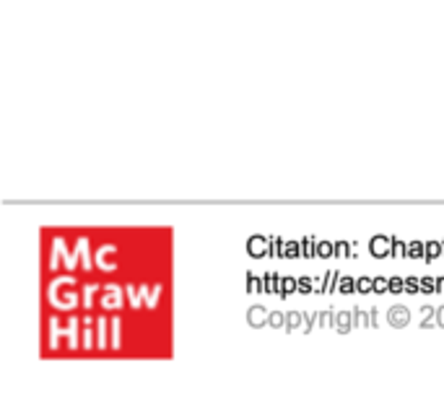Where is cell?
<instances>
[{"mask_svg":"<svg viewBox=\"0 0 444 399\" xmlns=\"http://www.w3.org/2000/svg\"><path fill=\"white\" fill-rule=\"evenodd\" d=\"M268 246H270V239L262 236V234H254V236H250V241H247V252H250V257H254V259L265 257Z\"/></svg>","mask_w":444,"mask_h":399,"instance_id":"obj_1","label":"cell"},{"mask_svg":"<svg viewBox=\"0 0 444 399\" xmlns=\"http://www.w3.org/2000/svg\"><path fill=\"white\" fill-rule=\"evenodd\" d=\"M369 249L377 259H384V257H392V239L390 236H374L369 241Z\"/></svg>","mask_w":444,"mask_h":399,"instance_id":"obj_2","label":"cell"},{"mask_svg":"<svg viewBox=\"0 0 444 399\" xmlns=\"http://www.w3.org/2000/svg\"><path fill=\"white\" fill-rule=\"evenodd\" d=\"M281 280H283V275H278V272H268V275H262V290L265 293H278L281 296Z\"/></svg>","mask_w":444,"mask_h":399,"instance_id":"obj_3","label":"cell"},{"mask_svg":"<svg viewBox=\"0 0 444 399\" xmlns=\"http://www.w3.org/2000/svg\"><path fill=\"white\" fill-rule=\"evenodd\" d=\"M283 259H299L301 257V241H283Z\"/></svg>","mask_w":444,"mask_h":399,"instance_id":"obj_4","label":"cell"},{"mask_svg":"<svg viewBox=\"0 0 444 399\" xmlns=\"http://www.w3.org/2000/svg\"><path fill=\"white\" fill-rule=\"evenodd\" d=\"M439 257H444V241H429V244H426V259L423 262H434V259H439Z\"/></svg>","mask_w":444,"mask_h":399,"instance_id":"obj_5","label":"cell"},{"mask_svg":"<svg viewBox=\"0 0 444 399\" xmlns=\"http://www.w3.org/2000/svg\"><path fill=\"white\" fill-rule=\"evenodd\" d=\"M405 257L408 259H426V244H421V241H410L408 249H405Z\"/></svg>","mask_w":444,"mask_h":399,"instance_id":"obj_6","label":"cell"},{"mask_svg":"<svg viewBox=\"0 0 444 399\" xmlns=\"http://www.w3.org/2000/svg\"><path fill=\"white\" fill-rule=\"evenodd\" d=\"M390 324H395V327L408 324V309H402V306H395V309H390Z\"/></svg>","mask_w":444,"mask_h":399,"instance_id":"obj_7","label":"cell"},{"mask_svg":"<svg viewBox=\"0 0 444 399\" xmlns=\"http://www.w3.org/2000/svg\"><path fill=\"white\" fill-rule=\"evenodd\" d=\"M301 257H307V259L317 257V241L312 239V236H304L301 239Z\"/></svg>","mask_w":444,"mask_h":399,"instance_id":"obj_8","label":"cell"},{"mask_svg":"<svg viewBox=\"0 0 444 399\" xmlns=\"http://www.w3.org/2000/svg\"><path fill=\"white\" fill-rule=\"evenodd\" d=\"M294 290H299V280H296V278H289V275H283V280H281V298L291 296Z\"/></svg>","mask_w":444,"mask_h":399,"instance_id":"obj_9","label":"cell"},{"mask_svg":"<svg viewBox=\"0 0 444 399\" xmlns=\"http://www.w3.org/2000/svg\"><path fill=\"white\" fill-rule=\"evenodd\" d=\"M265 309L262 306H254V309H250V324L252 327H260V324H265Z\"/></svg>","mask_w":444,"mask_h":399,"instance_id":"obj_10","label":"cell"},{"mask_svg":"<svg viewBox=\"0 0 444 399\" xmlns=\"http://www.w3.org/2000/svg\"><path fill=\"white\" fill-rule=\"evenodd\" d=\"M335 252V246L330 244V241H317V257L319 259H330Z\"/></svg>","mask_w":444,"mask_h":399,"instance_id":"obj_11","label":"cell"},{"mask_svg":"<svg viewBox=\"0 0 444 399\" xmlns=\"http://www.w3.org/2000/svg\"><path fill=\"white\" fill-rule=\"evenodd\" d=\"M338 280H340L338 272H325V285H322V290H325V293H330V290L338 285Z\"/></svg>","mask_w":444,"mask_h":399,"instance_id":"obj_12","label":"cell"},{"mask_svg":"<svg viewBox=\"0 0 444 399\" xmlns=\"http://www.w3.org/2000/svg\"><path fill=\"white\" fill-rule=\"evenodd\" d=\"M405 290V278H400V275H395V278H390V293H402Z\"/></svg>","mask_w":444,"mask_h":399,"instance_id":"obj_13","label":"cell"},{"mask_svg":"<svg viewBox=\"0 0 444 399\" xmlns=\"http://www.w3.org/2000/svg\"><path fill=\"white\" fill-rule=\"evenodd\" d=\"M281 252H283V241L278 236H273L270 239V246H268V254L270 257H281Z\"/></svg>","mask_w":444,"mask_h":399,"instance_id":"obj_14","label":"cell"},{"mask_svg":"<svg viewBox=\"0 0 444 399\" xmlns=\"http://www.w3.org/2000/svg\"><path fill=\"white\" fill-rule=\"evenodd\" d=\"M418 290H421V280L416 275H408L405 278V293H418Z\"/></svg>","mask_w":444,"mask_h":399,"instance_id":"obj_15","label":"cell"},{"mask_svg":"<svg viewBox=\"0 0 444 399\" xmlns=\"http://www.w3.org/2000/svg\"><path fill=\"white\" fill-rule=\"evenodd\" d=\"M335 257H340V259L351 257V244L348 241H338V244H335Z\"/></svg>","mask_w":444,"mask_h":399,"instance_id":"obj_16","label":"cell"},{"mask_svg":"<svg viewBox=\"0 0 444 399\" xmlns=\"http://www.w3.org/2000/svg\"><path fill=\"white\" fill-rule=\"evenodd\" d=\"M356 290H361V293H369V290H374V280H372V278H359V280H356Z\"/></svg>","mask_w":444,"mask_h":399,"instance_id":"obj_17","label":"cell"},{"mask_svg":"<svg viewBox=\"0 0 444 399\" xmlns=\"http://www.w3.org/2000/svg\"><path fill=\"white\" fill-rule=\"evenodd\" d=\"M338 290H340V293H353V290H356V282H353L351 278H340L338 280Z\"/></svg>","mask_w":444,"mask_h":399,"instance_id":"obj_18","label":"cell"},{"mask_svg":"<svg viewBox=\"0 0 444 399\" xmlns=\"http://www.w3.org/2000/svg\"><path fill=\"white\" fill-rule=\"evenodd\" d=\"M351 319H353V314H345V311H343V314H338V317H335V321H338V329H340V332H345V329L351 327Z\"/></svg>","mask_w":444,"mask_h":399,"instance_id":"obj_19","label":"cell"},{"mask_svg":"<svg viewBox=\"0 0 444 399\" xmlns=\"http://www.w3.org/2000/svg\"><path fill=\"white\" fill-rule=\"evenodd\" d=\"M408 244H402L400 239H392V257H405Z\"/></svg>","mask_w":444,"mask_h":399,"instance_id":"obj_20","label":"cell"},{"mask_svg":"<svg viewBox=\"0 0 444 399\" xmlns=\"http://www.w3.org/2000/svg\"><path fill=\"white\" fill-rule=\"evenodd\" d=\"M247 290H252V293H260V290H262V282H260L257 275H250V278H247Z\"/></svg>","mask_w":444,"mask_h":399,"instance_id":"obj_21","label":"cell"},{"mask_svg":"<svg viewBox=\"0 0 444 399\" xmlns=\"http://www.w3.org/2000/svg\"><path fill=\"white\" fill-rule=\"evenodd\" d=\"M312 288H315V280L312 278H299V293H312Z\"/></svg>","mask_w":444,"mask_h":399,"instance_id":"obj_22","label":"cell"},{"mask_svg":"<svg viewBox=\"0 0 444 399\" xmlns=\"http://www.w3.org/2000/svg\"><path fill=\"white\" fill-rule=\"evenodd\" d=\"M374 290H377V293H384V290H390V280H387V278H374Z\"/></svg>","mask_w":444,"mask_h":399,"instance_id":"obj_23","label":"cell"},{"mask_svg":"<svg viewBox=\"0 0 444 399\" xmlns=\"http://www.w3.org/2000/svg\"><path fill=\"white\" fill-rule=\"evenodd\" d=\"M299 321H301V314H296V311H291V314H286V327H299Z\"/></svg>","mask_w":444,"mask_h":399,"instance_id":"obj_24","label":"cell"},{"mask_svg":"<svg viewBox=\"0 0 444 399\" xmlns=\"http://www.w3.org/2000/svg\"><path fill=\"white\" fill-rule=\"evenodd\" d=\"M421 290H423V293H431V290H437V280H434V278H423V280H421Z\"/></svg>","mask_w":444,"mask_h":399,"instance_id":"obj_25","label":"cell"},{"mask_svg":"<svg viewBox=\"0 0 444 399\" xmlns=\"http://www.w3.org/2000/svg\"><path fill=\"white\" fill-rule=\"evenodd\" d=\"M283 317H286V314H278V311H273V314H270V317H268V321H270V327H281V324L286 321Z\"/></svg>","mask_w":444,"mask_h":399,"instance_id":"obj_26","label":"cell"},{"mask_svg":"<svg viewBox=\"0 0 444 399\" xmlns=\"http://www.w3.org/2000/svg\"><path fill=\"white\" fill-rule=\"evenodd\" d=\"M437 290H442V293H444V278H437Z\"/></svg>","mask_w":444,"mask_h":399,"instance_id":"obj_27","label":"cell"},{"mask_svg":"<svg viewBox=\"0 0 444 399\" xmlns=\"http://www.w3.org/2000/svg\"><path fill=\"white\" fill-rule=\"evenodd\" d=\"M437 314H439V324H444V309H439Z\"/></svg>","mask_w":444,"mask_h":399,"instance_id":"obj_28","label":"cell"},{"mask_svg":"<svg viewBox=\"0 0 444 399\" xmlns=\"http://www.w3.org/2000/svg\"><path fill=\"white\" fill-rule=\"evenodd\" d=\"M442 241H444V239H442Z\"/></svg>","mask_w":444,"mask_h":399,"instance_id":"obj_29","label":"cell"}]
</instances>
